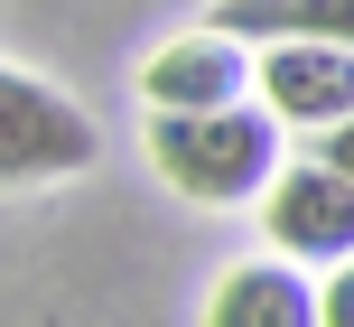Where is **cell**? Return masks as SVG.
I'll use <instances>...</instances> for the list:
<instances>
[{"label": "cell", "mask_w": 354, "mask_h": 327, "mask_svg": "<svg viewBox=\"0 0 354 327\" xmlns=\"http://www.w3.org/2000/svg\"><path fill=\"white\" fill-rule=\"evenodd\" d=\"M149 168L187 206H243L280 178V112L224 103V112H149Z\"/></svg>", "instance_id": "cell-1"}, {"label": "cell", "mask_w": 354, "mask_h": 327, "mask_svg": "<svg viewBox=\"0 0 354 327\" xmlns=\"http://www.w3.org/2000/svg\"><path fill=\"white\" fill-rule=\"evenodd\" d=\"M93 122H84V103L75 94H56L47 75H28V66H10L0 75V168H10L19 187L28 178H75V168H93Z\"/></svg>", "instance_id": "cell-2"}, {"label": "cell", "mask_w": 354, "mask_h": 327, "mask_svg": "<svg viewBox=\"0 0 354 327\" xmlns=\"http://www.w3.org/2000/svg\"><path fill=\"white\" fill-rule=\"evenodd\" d=\"M261 234L280 243V262H354V178L336 159H289L261 197Z\"/></svg>", "instance_id": "cell-3"}, {"label": "cell", "mask_w": 354, "mask_h": 327, "mask_svg": "<svg viewBox=\"0 0 354 327\" xmlns=\"http://www.w3.org/2000/svg\"><path fill=\"white\" fill-rule=\"evenodd\" d=\"M140 94H149V112H224V103H252V94H261V47L233 37V28L168 37V47L140 66Z\"/></svg>", "instance_id": "cell-4"}, {"label": "cell", "mask_w": 354, "mask_h": 327, "mask_svg": "<svg viewBox=\"0 0 354 327\" xmlns=\"http://www.w3.org/2000/svg\"><path fill=\"white\" fill-rule=\"evenodd\" d=\"M261 103L289 131H345L354 122V47L326 37H270L261 47Z\"/></svg>", "instance_id": "cell-5"}, {"label": "cell", "mask_w": 354, "mask_h": 327, "mask_svg": "<svg viewBox=\"0 0 354 327\" xmlns=\"http://www.w3.org/2000/svg\"><path fill=\"white\" fill-rule=\"evenodd\" d=\"M205 327H326V290H308L299 262H233L205 299Z\"/></svg>", "instance_id": "cell-6"}, {"label": "cell", "mask_w": 354, "mask_h": 327, "mask_svg": "<svg viewBox=\"0 0 354 327\" xmlns=\"http://www.w3.org/2000/svg\"><path fill=\"white\" fill-rule=\"evenodd\" d=\"M214 28L252 37H326V47H354V0H214Z\"/></svg>", "instance_id": "cell-7"}, {"label": "cell", "mask_w": 354, "mask_h": 327, "mask_svg": "<svg viewBox=\"0 0 354 327\" xmlns=\"http://www.w3.org/2000/svg\"><path fill=\"white\" fill-rule=\"evenodd\" d=\"M326 327H354V262L326 272Z\"/></svg>", "instance_id": "cell-8"}, {"label": "cell", "mask_w": 354, "mask_h": 327, "mask_svg": "<svg viewBox=\"0 0 354 327\" xmlns=\"http://www.w3.org/2000/svg\"><path fill=\"white\" fill-rule=\"evenodd\" d=\"M326 159H336L345 178H354V122H345V131H326Z\"/></svg>", "instance_id": "cell-9"}]
</instances>
